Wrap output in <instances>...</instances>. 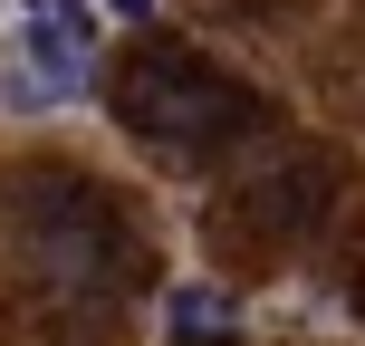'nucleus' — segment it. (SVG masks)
I'll list each match as a JSON object with an SVG mask.
<instances>
[{"mask_svg":"<svg viewBox=\"0 0 365 346\" xmlns=\"http://www.w3.org/2000/svg\"><path fill=\"white\" fill-rule=\"evenodd\" d=\"M115 116H125L154 154H173V164H192V154L231 145L240 126H259L250 87L221 77L212 58H192V49H135L125 77H115Z\"/></svg>","mask_w":365,"mask_h":346,"instance_id":"obj_1","label":"nucleus"},{"mask_svg":"<svg viewBox=\"0 0 365 346\" xmlns=\"http://www.w3.org/2000/svg\"><path fill=\"white\" fill-rule=\"evenodd\" d=\"M96 77V0H10L0 116H48Z\"/></svg>","mask_w":365,"mask_h":346,"instance_id":"obj_2","label":"nucleus"},{"mask_svg":"<svg viewBox=\"0 0 365 346\" xmlns=\"http://www.w3.org/2000/svg\"><path fill=\"white\" fill-rule=\"evenodd\" d=\"M19 240H29V260L48 279H68V289H115V260H125V231H115L106 193H87V183H29V202H19Z\"/></svg>","mask_w":365,"mask_h":346,"instance_id":"obj_3","label":"nucleus"},{"mask_svg":"<svg viewBox=\"0 0 365 346\" xmlns=\"http://www.w3.org/2000/svg\"><path fill=\"white\" fill-rule=\"evenodd\" d=\"M327 193H336L327 154L269 145L250 173L231 183V231H250V240H298V231H317V221H327Z\"/></svg>","mask_w":365,"mask_h":346,"instance_id":"obj_4","label":"nucleus"},{"mask_svg":"<svg viewBox=\"0 0 365 346\" xmlns=\"http://www.w3.org/2000/svg\"><path fill=\"white\" fill-rule=\"evenodd\" d=\"M164 327L182 337V346H231L240 337V308L221 289H202V279H173L164 289Z\"/></svg>","mask_w":365,"mask_h":346,"instance_id":"obj_5","label":"nucleus"},{"mask_svg":"<svg viewBox=\"0 0 365 346\" xmlns=\"http://www.w3.org/2000/svg\"><path fill=\"white\" fill-rule=\"evenodd\" d=\"M96 10H115V19H154V0H96Z\"/></svg>","mask_w":365,"mask_h":346,"instance_id":"obj_6","label":"nucleus"}]
</instances>
